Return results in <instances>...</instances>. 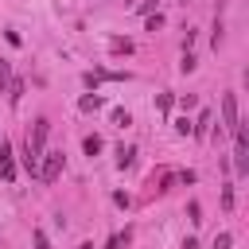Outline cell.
<instances>
[{"label":"cell","mask_w":249,"mask_h":249,"mask_svg":"<svg viewBox=\"0 0 249 249\" xmlns=\"http://www.w3.org/2000/svg\"><path fill=\"white\" fill-rule=\"evenodd\" d=\"M62 167H66L62 152H43V156H39V171H35V179H43V183H54V179L62 175Z\"/></svg>","instance_id":"6da1fadb"},{"label":"cell","mask_w":249,"mask_h":249,"mask_svg":"<svg viewBox=\"0 0 249 249\" xmlns=\"http://www.w3.org/2000/svg\"><path fill=\"white\" fill-rule=\"evenodd\" d=\"M233 140H237V144H233V163H237V171L245 175V171H249V132H245V124L233 128Z\"/></svg>","instance_id":"7a4b0ae2"},{"label":"cell","mask_w":249,"mask_h":249,"mask_svg":"<svg viewBox=\"0 0 249 249\" xmlns=\"http://www.w3.org/2000/svg\"><path fill=\"white\" fill-rule=\"evenodd\" d=\"M0 179H16V160H12V144L8 140H0Z\"/></svg>","instance_id":"3957f363"},{"label":"cell","mask_w":249,"mask_h":249,"mask_svg":"<svg viewBox=\"0 0 249 249\" xmlns=\"http://www.w3.org/2000/svg\"><path fill=\"white\" fill-rule=\"evenodd\" d=\"M222 121H226V128H237V124H241V121H237V97H233V93L222 97Z\"/></svg>","instance_id":"277c9868"},{"label":"cell","mask_w":249,"mask_h":249,"mask_svg":"<svg viewBox=\"0 0 249 249\" xmlns=\"http://www.w3.org/2000/svg\"><path fill=\"white\" fill-rule=\"evenodd\" d=\"M191 132H198V136H206V132H210V109H202V113H198V124H191Z\"/></svg>","instance_id":"5b68a950"},{"label":"cell","mask_w":249,"mask_h":249,"mask_svg":"<svg viewBox=\"0 0 249 249\" xmlns=\"http://www.w3.org/2000/svg\"><path fill=\"white\" fill-rule=\"evenodd\" d=\"M132 160H136V148H124V144H121V148H117V167H128Z\"/></svg>","instance_id":"8992f818"},{"label":"cell","mask_w":249,"mask_h":249,"mask_svg":"<svg viewBox=\"0 0 249 249\" xmlns=\"http://www.w3.org/2000/svg\"><path fill=\"white\" fill-rule=\"evenodd\" d=\"M82 148H86V156H97V152H101V136H86Z\"/></svg>","instance_id":"52a82bcc"},{"label":"cell","mask_w":249,"mask_h":249,"mask_svg":"<svg viewBox=\"0 0 249 249\" xmlns=\"http://www.w3.org/2000/svg\"><path fill=\"white\" fill-rule=\"evenodd\" d=\"M8 86H12V66L0 58V89H8Z\"/></svg>","instance_id":"ba28073f"},{"label":"cell","mask_w":249,"mask_h":249,"mask_svg":"<svg viewBox=\"0 0 249 249\" xmlns=\"http://www.w3.org/2000/svg\"><path fill=\"white\" fill-rule=\"evenodd\" d=\"M195 66H198V62H195V54H191V51H187V54H183V62H179V70H183V74H191V70H195Z\"/></svg>","instance_id":"9c48e42d"},{"label":"cell","mask_w":249,"mask_h":249,"mask_svg":"<svg viewBox=\"0 0 249 249\" xmlns=\"http://www.w3.org/2000/svg\"><path fill=\"white\" fill-rule=\"evenodd\" d=\"M31 241H35V249H51V241H47V233H43V230H35V233H31Z\"/></svg>","instance_id":"30bf717a"},{"label":"cell","mask_w":249,"mask_h":249,"mask_svg":"<svg viewBox=\"0 0 249 249\" xmlns=\"http://www.w3.org/2000/svg\"><path fill=\"white\" fill-rule=\"evenodd\" d=\"M230 245H233L230 233H218V237H214V249H230Z\"/></svg>","instance_id":"8fae6325"},{"label":"cell","mask_w":249,"mask_h":249,"mask_svg":"<svg viewBox=\"0 0 249 249\" xmlns=\"http://www.w3.org/2000/svg\"><path fill=\"white\" fill-rule=\"evenodd\" d=\"M82 109L89 113V109H101V97H82Z\"/></svg>","instance_id":"7c38bea8"},{"label":"cell","mask_w":249,"mask_h":249,"mask_svg":"<svg viewBox=\"0 0 249 249\" xmlns=\"http://www.w3.org/2000/svg\"><path fill=\"white\" fill-rule=\"evenodd\" d=\"M175 132H183V136H187V132H191V121H187V117H179V121H175Z\"/></svg>","instance_id":"4fadbf2b"},{"label":"cell","mask_w":249,"mask_h":249,"mask_svg":"<svg viewBox=\"0 0 249 249\" xmlns=\"http://www.w3.org/2000/svg\"><path fill=\"white\" fill-rule=\"evenodd\" d=\"M222 8H226V0H218V12H222Z\"/></svg>","instance_id":"5bb4252c"},{"label":"cell","mask_w":249,"mask_h":249,"mask_svg":"<svg viewBox=\"0 0 249 249\" xmlns=\"http://www.w3.org/2000/svg\"><path fill=\"white\" fill-rule=\"evenodd\" d=\"M78 249H93V245H78Z\"/></svg>","instance_id":"9a60e30c"}]
</instances>
